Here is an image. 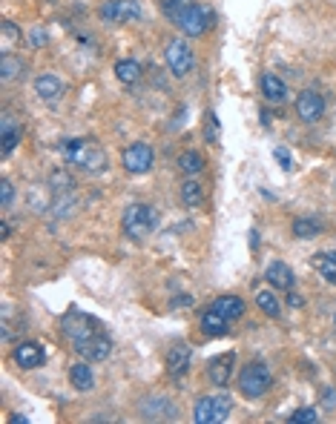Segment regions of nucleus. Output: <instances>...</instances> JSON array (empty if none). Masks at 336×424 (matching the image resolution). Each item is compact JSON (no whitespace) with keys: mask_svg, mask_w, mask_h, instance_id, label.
Instances as JSON below:
<instances>
[{"mask_svg":"<svg viewBox=\"0 0 336 424\" xmlns=\"http://www.w3.org/2000/svg\"><path fill=\"white\" fill-rule=\"evenodd\" d=\"M63 335L72 341V350L84 358V362L95 364V362H104L112 353V341L104 333V327L98 324V318L84 316L81 309H69V316L60 321Z\"/></svg>","mask_w":336,"mask_h":424,"instance_id":"nucleus-1","label":"nucleus"},{"mask_svg":"<svg viewBox=\"0 0 336 424\" xmlns=\"http://www.w3.org/2000/svg\"><path fill=\"white\" fill-rule=\"evenodd\" d=\"M58 150L63 155L69 167H78L84 172H101L107 167V152L101 150L95 141H87V138H67L58 143Z\"/></svg>","mask_w":336,"mask_h":424,"instance_id":"nucleus-2","label":"nucleus"},{"mask_svg":"<svg viewBox=\"0 0 336 424\" xmlns=\"http://www.w3.org/2000/svg\"><path fill=\"white\" fill-rule=\"evenodd\" d=\"M121 226H124L126 238L144 241L158 230V212L150 204H130L121 215Z\"/></svg>","mask_w":336,"mask_h":424,"instance_id":"nucleus-3","label":"nucleus"},{"mask_svg":"<svg viewBox=\"0 0 336 424\" xmlns=\"http://www.w3.org/2000/svg\"><path fill=\"white\" fill-rule=\"evenodd\" d=\"M273 387V373L265 362H253L242 370V376H238V390H242L245 399H262L267 390Z\"/></svg>","mask_w":336,"mask_h":424,"instance_id":"nucleus-4","label":"nucleus"},{"mask_svg":"<svg viewBox=\"0 0 336 424\" xmlns=\"http://www.w3.org/2000/svg\"><path fill=\"white\" fill-rule=\"evenodd\" d=\"M230 410H233L230 396H224V393H219V396H204L193 407V421L196 424H221V421H227Z\"/></svg>","mask_w":336,"mask_h":424,"instance_id":"nucleus-5","label":"nucleus"},{"mask_svg":"<svg viewBox=\"0 0 336 424\" xmlns=\"http://www.w3.org/2000/svg\"><path fill=\"white\" fill-rule=\"evenodd\" d=\"M164 58H167V69H170L175 78H187L190 72L196 69V55H193V49H190V43L181 40V38H175V40L167 43Z\"/></svg>","mask_w":336,"mask_h":424,"instance_id":"nucleus-6","label":"nucleus"},{"mask_svg":"<svg viewBox=\"0 0 336 424\" xmlns=\"http://www.w3.org/2000/svg\"><path fill=\"white\" fill-rule=\"evenodd\" d=\"M213 9H207V6H199V3H193L190 6L179 21H175L172 26H179L187 38H201L204 32H210L213 29Z\"/></svg>","mask_w":336,"mask_h":424,"instance_id":"nucleus-7","label":"nucleus"},{"mask_svg":"<svg viewBox=\"0 0 336 424\" xmlns=\"http://www.w3.org/2000/svg\"><path fill=\"white\" fill-rule=\"evenodd\" d=\"M98 14L104 23H130L141 14V3L138 0H107Z\"/></svg>","mask_w":336,"mask_h":424,"instance_id":"nucleus-8","label":"nucleus"},{"mask_svg":"<svg viewBox=\"0 0 336 424\" xmlns=\"http://www.w3.org/2000/svg\"><path fill=\"white\" fill-rule=\"evenodd\" d=\"M121 161H124V169L126 172H133V175H144V172H150L153 169V161H155V155H153V150L147 143H130L124 150V155H121Z\"/></svg>","mask_w":336,"mask_h":424,"instance_id":"nucleus-9","label":"nucleus"},{"mask_svg":"<svg viewBox=\"0 0 336 424\" xmlns=\"http://www.w3.org/2000/svg\"><path fill=\"white\" fill-rule=\"evenodd\" d=\"M296 115H299V121H305V123L322 121L325 118V97L319 92H313V89H305L296 97Z\"/></svg>","mask_w":336,"mask_h":424,"instance_id":"nucleus-10","label":"nucleus"},{"mask_svg":"<svg viewBox=\"0 0 336 424\" xmlns=\"http://www.w3.org/2000/svg\"><path fill=\"white\" fill-rule=\"evenodd\" d=\"M233 367H236V353H221L216 358H210L207 364V376L216 387H227L233 379Z\"/></svg>","mask_w":336,"mask_h":424,"instance_id":"nucleus-11","label":"nucleus"},{"mask_svg":"<svg viewBox=\"0 0 336 424\" xmlns=\"http://www.w3.org/2000/svg\"><path fill=\"white\" fill-rule=\"evenodd\" d=\"M12 358H14V364H18L21 370H35V367L43 364L46 355H43V347L35 344V341H21V344L14 347Z\"/></svg>","mask_w":336,"mask_h":424,"instance_id":"nucleus-12","label":"nucleus"},{"mask_svg":"<svg viewBox=\"0 0 336 424\" xmlns=\"http://www.w3.org/2000/svg\"><path fill=\"white\" fill-rule=\"evenodd\" d=\"M190 344H172L170 353H167V373H170V379H181L184 373L190 370Z\"/></svg>","mask_w":336,"mask_h":424,"instance_id":"nucleus-13","label":"nucleus"},{"mask_svg":"<svg viewBox=\"0 0 336 424\" xmlns=\"http://www.w3.org/2000/svg\"><path fill=\"white\" fill-rule=\"evenodd\" d=\"M21 135H23V126L18 121H12V115H3V121H0V150H3V155L14 152V146L21 143Z\"/></svg>","mask_w":336,"mask_h":424,"instance_id":"nucleus-14","label":"nucleus"},{"mask_svg":"<svg viewBox=\"0 0 336 424\" xmlns=\"http://www.w3.org/2000/svg\"><path fill=\"white\" fill-rule=\"evenodd\" d=\"M259 86H262L265 101H270V104H284V97H287V84H284V80H282L279 75H273V72L262 75Z\"/></svg>","mask_w":336,"mask_h":424,"instance_id":"nucleus-15","label":"nucleus"},{"mask_svg":"<svg viewBox=\"0 0 336 424\" xmlns=\"http://www.w3.org/2000/svg\"><path fill=\"white\" fill-rule=\"evenodd\" d=\"M227 330H230V321L224 318L216 307H207L204 313H201V333H204V335L219 338V335H224Z\"/></svg>","mask_w":336,"mask_h":424,"instance_id":"nucleus-16","label":"nucleus"},{"mask_svg":"<svg viewBox=\"0 0 336 424\" xmlns=\"http://www.w3.org/2000/svg\"><path fill=\"white\" fill-rule=\"evenodd\" d=\"M144 419H175V404L164 396H150L141 404Z\"/></svg>","mask_w":336,"mask_h":424,"instance_id":"nucleus-17","label":"nucleus"},{"mask_svg":"<svg viewBox=\"0 0 336 424\" xmlns=\"http://www.w3.org/2000/svg\"><path fill=\"white\" fill-rule=\"evenodd\" d=\"M265 279L273 290H291L293 287V270L287 267L284 261H273V264H267Z\"/></svg>","mask_w":336,"mask_h":424,"instance_id":"nucleus-18","label":"nucleus"},{"mask_svg":"<svg viewBox=\"0 0 336 424\" xmlns=\"http://www.w3.org/2000/svg\"><path fill=\"white\" fill-rule=\"evenodd\" d=\"M35 92H38V97L41 101H58V97L63 95V84H60V78H55V75H38L35 78Z\"/></svg>","mask_w":336,"mask_h":424,"instance_id":"nucleus-19","label":"nucleus"},{"mask_svg":"<svg viewBox=\"0 0 336 424\" xmlns=\"http://www.w3.org/2000/svg\"><path fill=\"white\" fill-rule=\"evenodd\" d=\"M69 381H72L75 390H81V393H89V390L95 387V373H92L89 362H78V364H72V370H69Z\"/></svg>","mask_w":336,"mask_h":424,"instance_id":"nucleus-20","label":"nucleus"},{"mask_svg":"<svg viewBox=\"0 0 336 424\" xmlns=\"http://www.w3.org/2000/svg\"><path fill=\"white\" fill-rule=\"evenodd\" d=\"M311 264H313V270L322 275L328 284H336V250H328V252L313 255Z\"/></svg>","mask_w":336,"mask_h":424,"instance_id":"nucleus-21","label":"nucleus"},{"mask_svg":"<svg viewBox=\"0 0 336 424\" xmlns=\"http://www.w3.org/2000/svg\"><path fill=\"white\" fill-rule=\"evenodd\" d=\"M213 307H216L227 321H236V318L245 316V301L238 298V296H221V298L213 301Z\"/></svg>","mask_w":336,"mask_h":424,"instance_id":"nucleus-22","label":"nucleus"},{"mask_svg":"<svg viewBox=\"0 0 336 424\" xmlns=\"http://www.w3.org/2000/svg\"><path fill=\"white\" fill-rule=\"evenodd\" d=\"M181 201H184V207H190V209L201 207V201H204V187L196 181L193 175H190L187 181L181 184Z\"/></svg>","mask_w":336,"mask_h":424,"instance_id":"nucleus-23","label":"nucleus"},{"mask_svg":"<svg viewBox=\"0 0 336 424\" xmlns=\"http://www.w3.org/2000/svg\"><path fill=\"white\" fill-rule=\"evenodd\" d=\"M115 78L121 80V84H135V80L141 78V63L133 60V58H124L115 63Z\"/></svg>","mask_w":336,"mask_h":424,"instance_id":"nucleus-24","label":"nucleus"},{"mask_svg":"<svg viewBox=\"0 0 336 424\" xmlns=\"http://www.w3.org/2000/svg\"><path fill=\"white\" fill-rule=\"evenodd\" d=\"M256 304H259V309H262L267 318H279V316H282V304H279V298H276V292L262 290L259 296H256Z\"/></svg>","mask_w":336,"mask_h":424,"instance_id":"nucleus-25","label":"nucleus"},{"mask_svg":"<svg viewBox=\"0 0 336 424\" xmlns=\"http://www.w3.org/2000/svg\"><path fill=\"white\" fill-rule=\"evenodd\" d=\"M23 72V60L18 55H12V52H3L0 55V78L3 80H12V78H18Z\"/></svg>","mask_w":336,"mask_h":424,"instance_id":"nucleus-26","label":"nucleus"},{"mask_svg":"<svg viewBox=\"0 0 336 424\" xmlns=\"http://www.w3.org/2000/svg\"><path fill=\"white\" fill-rule=\"evenodd\" d=\"M322 233V221L319 218H296L293 221V235L296 238H316Z\"/></svg>","mask_w":336,"mask_h":424,"instance_id":"nucleus-27","label":"nucleus"},{"mask_svg":"<svg viewBox=\"0 0 336 424\" xmlns=\"http://www.w3.org/2000/svg\"><path fill=\"white\" fill-rule=\"evenodd\" d=\"M179 167H181V172H187V175H199L201 169H204V158L196 152V150H187V152H181V158H179Z\"/></svg>","mask_w":336,"mask_h":424,"instance_id":"nucleus-28","label":"nucleus"},{"mask_svg":"<svg viewBox=\"0 0 336 424\" xmlns=\"http://www.w3.org/2000/svg\"><path fill=\"white\" fill-rule=\"evenodd\" d=\"M190 6H193V0H164V3H161L164 14H167V18H170L172 23L179 21V18H181V14H184Z\"/></svg>","mask_w":336,"mask_h":424,"instance_id":"nucleus-29","label":"nucleus"},{"mask_svg":"<svg viewBox=\"0 0 336 424\" xmlns=\"http://www.w3.org/2000/svg\"><path fill=\"white\" fill-rule=\"evenodd\" d=\"M291 421L293 424H316L319 421V410H316V407H302V410L291 413Z\"/></svg>","mask_w":336,"mask_h":424,"instance_id":"nucleus-30","label":"nucleus"},{"mask_svg":"<svg viewBox=\"0 0 336 424\" xmlns=\"http://www.w3.org/2000/svg\"><path fill=\"white\" fill-rule=\"evenodd\" d=\"M72 178L69 175H63V172H52V189L55 192H72Z\"/></svg>","mask_w":336,"mask_h":424,"instance_id":"nucleus-31","label":"nucleus"},{"mask_svg":"<svg viewBox=\"0 0 336 424\" xmlns=\"http://www.w3.org/2000/svg\"><path fill=\"white\" fill-rule=\"evenodd\" d=\"M273 158L279 161V167L287 172L293 167V161H291V150H287V146H273Z\"/></svg>","mask_w":336,"mask_h":424,"instance_id":"nucleus-32","label":"nucleus"},{"mask_svg":"<svg viewBox=\"0 0 336 424\" xmlns=\"http://www.w3.org/2000/svg\"><path fill=\"white\" fill-rule=\"evenodd\" d=\"M210 143L219 141V118H216V112H207V135H204Z\"/></svg>","mask_w":336,"mask_h":424,"instance_id":"nucleus-33","label":"nucleus"},{"mask_svg":"<svg viewBox=\"0 0 336 424\" xmlns=\"http://www.w3.org/2000/svg\"><path fill=\"white\" fill-rule=\"evenodd\" d=\"M12 198H14V187L12 181H0V207H12Z\"/></svg>","mask_w":336,"mask_h":424,"instance_id":"nucleus-34","label":"nucleus"},{"mask_svg":"<svg viewBox=\"0 0 336 424\" xmlns=\"http://www.w3.org/2000/svg\"><path fill=\"white\" fill-rule=\"evenodd\" d=\"M12 40H21V32L14 29V23H9V21H6V23H3V43L9 46Z\"/></svg>","mask_w":336,"mask_h":424,"instance_id":"nucleus-35","label":"nucleus"},{"mask_svg":"<svg viewBox=\"0 0 336 424\" xmlns=\"http://www.w3.org/2000/svg\"><path fill=\"white\" fill-rule=\"evenodd\" d=\"M46 43V32L43 29H35V32H32V49H41Z\"/></svg>","mask_w":336,"mask_h":424,"instance_id":"nucleus-36","label":"nucleus"},{"mask_svg":"<svg viewBox=\"0 0 336 424\" xmlns=\"http://www.w3.org/2000/svg\"><path fill=\"white\" fill-rule=\"evenodd\" d=\"M287 304H291V307H302V304H305V298L296 296V292H291V296H287Z\"/></svg>","mask_w":336,"mask_h":424,"instance_id":"nucleus-37","label":"nucleus"},{"mask_svg":"<svg viewBox=\"0 0 336 424\" xmlns=\"http://www.w3.org/2000/svg\"><path fill=\"white\" fill-rule=\"evenodd\" d=\"M250 244H253V247H259V233H256V230L250 233Z\"/></svg>","mask_w":336,"mask_h":424,"instance_id":"nucleus-38","label":"nucleus"},{"mask_svg":"<svg viewBox=\"0 0 336 424\" xmlns=\"http://www.w3.org/2000/svg\"><path fill=\"white\" fill-rule=\"evenodd\" d=\"M0 230H3V233H0V235H3V238H9V233H12V226L3 221V226H0Z\"/></svg>","mask_w":336,"mask_h":424,"instance_id":"nucleus-39","label":"nucleus"},{"mask_svg":"<svg viewBox=\"0 0 336 424\" xmlns=\"http://www.w3.org/2000/svg\"><path fill=\"white\" fill-rule=\"evenodd\" d=\"M9 424H26V416H14Z\"/></svg>","mask_w":336,"mask_h":424,"instance_id":"nucleus-40","label":"nucleus"},{"mask_svg":"<svg viewBox=\"0 0 336 424\" xmlns=\"http://www.w3.org/2000/svg\"><path fill=\"white\" fill-rule=\"evenodd\" d=\"M333 321H336V313H333Z\"/></svg>","mask_w":336,"mask_h":424,"instance_id":"nucleus-41","label":"nucleus"}]
</instances>
